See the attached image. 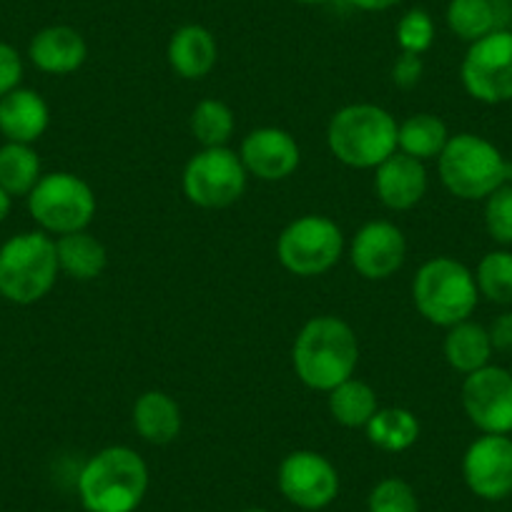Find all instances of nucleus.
<instances>
[{
    "label": "nucleus",
    "instance_id": "obj_1",
    "mask_svg": "<svg viewBox=\"0 0 512 512\" xmlns=\"http://www.w3.org/2000/svg\"><path fill=\"white\" fill-rule=\"evenodd\" d=\"M359 362V339L344 319L324 314L299 329L292 347V364L299 382L309 390L332 392L354 377Z\"/></svg>",
    "mask_w": 512,
    "mask_h": 512
},
{
    "label": "nucleus",
    "instance_id": "obj_2",
    "mask_svg": "<svg viewBox=\"0 0 512 512\" xmlns=\"http://www.w3.org/2000/svg\"><path fill=\"white\" fill-rule=\"evenodd\" d=\"M76 490L88 512H134L149 490V467L131 447H103L81 467Z\"/></svg>",
    "mask_w": 512,
    "mask_h": 512
},
{
    "label": "nucleus",
    "instance_id": "obj_3",
    "mask_svg": "<svg viewBox=\"0 0 512 512\" xmlns=\"http://www.w3.org/2000/svg\"><path fill=\"white\" fill-rule=\"evenodd\" d=\"M397 131L400 123L387 108L349 103L329 118L327 146L349 169H377L397 151Z\"/></svg>",
    "mask_w": 512,
    "mask_h": 512
},
{
    "label": "nucleus",
    "instance_id": "obj_4",
    "mask_svg": "<svg viewBox=\"0 0 512 512\" xmlns=\"http://www.w3.org/2000/svg\"><path fill=\"white\" fill-rule=\"evenodd\" d=\"M58 274L56 239L46 231H23L0 246V297L8 302L21 307L41 302Z\"/></svg>",
    "mask_w": 512,
    "mask_h": 512
},
{
    "label": "nucleus",
    "instance_id": "obj_5",
    "mask_svg": "<svg viewBox=\"0 0 512 512\" xmlns=\"http://www.w3.org/2000/svg\"><path fill=\"white\" fill-rule=\"evenodd\" d=\"M412 299L427 322L450 329L472 317L480 292L465 264L452 256H435L417 269Z\"/></svg>",
    "mask_w": 512,
    "mask_h": 512
},
{
    "label": "nucleus",
    "instance_id": "obj_6",
    "mask_svg": "<svg viewBox=\"0 0 512 512\" xmlns=\"http://www.w3.org/2000/svg\"><path fill=\"white\" fill-rule=\"evenodd\" d=\"M437 171L445 189L462 201H482L507 184L505 156L477 134L450 136L437 156Z\"/></svg>",
    "mask_w": 512,
    "mask_h": 512
},
{
    "label": "nucleus",
    "instance_id": "obj_7",
    "mask_svg": "<svg viewBox=\"0 0 512 512\" xmlns=\"http://www.w3.org/2000/svg\"><path fill=\"white\" fill-rule=\"evenodd\" d=\"M28 211L46 234H73L86 229L96 216V194L81 176L53 171L33 186Z\"/></svg>",
    "mask_w": 512,
    "mask_h": 512
},
{
    "label": "nucleus",
    "instance_id": "obj_8",
    "mask_svg": "<svg viewBox=\"0 0 512 512\" xmlns=\"http://www.w3.org/2000/svg\"><path fill=\"white\" fill-rule=\"evenodd\" d=\"M344 254V234L337 221L307 214L284 226L277 239V256L287 272L297 277H319L337 267Z\"/></svg>",
    "mask_w": 512,
    "mask_h": 512
},
{
    "label": "nucleus",
    "instance_id": "obj_9",
    "mask_svg": "<svg viewBox=\"0 0 512 512\" xmlns=\"http://www.w3.org/2000/svg\"><path fill=\"white\" fill-rule=\"evenodd\" d=\"M246 174L241 156L226 146L201 149L189 159L184 169V194L201 209H226L244 196Z\"/></svg>",
    "mask_w": 512,
    "mask_h": 512
},
{
    "label": "nucleus",
    "instance_id": "obj_10",
    "mask_svg": "<svg viewBox=\"0 0 512 512\" xmlns=\"http://www.w3.org/2000/svg\"><path fill=\"white\" fill-rule=\"evenodd\" d=\"M465 91L475 101L497 106L512 101V31L497 28L470 43L460 66Z\"/></svg>",
    "mask_w": 512,
    "mask_h": 512
},
{
    "label": "nucleus",
    "instance_id": "obj_11",
    "mask_svg": "<svg viewBox=\"0 0 512 512\" xmlns=\"http://www.w3.org/2000/svg\"><path fill=\"white\" fill-rule=\"evenodd\" d=\"M279 490L294 507L307 512L324 510L339 495V472L314 450L289 452L279 465Z\"/></svg>",
    "mask_w": 512,
    "mask_h": 512
},
{
    "label": "nucleus",
    "instance_id": "obj_12",
    "mask_svg": "<svg viewBox=\"0 0 512 512\" xmlns=\"http://www.w3.org/2000/svg\"><path fill=\"white\" fill-rule=\"evenodd\" d=\"M462 407L482 435L512 432V372L487 364L462 382Z\"/></svg>",
    "mask_w": 512,
    "mask_h": 512
},
{
    "label": "nucleus",
    "instance_id": "obj_13",
    "mask_svg": "<svg viewBox=\"0 0 512 512\" xmlns=\"http://www.w3.org/2000/svg\"><path fill=\"white\" fill-rule=\"evenodd\" d=\"M462 477L472 495L500 502L512 495V440L507 435H482L462 457Z\"/></svg>",
    "mask_w": 512,
    "mask_h": 512
},
{
    "label": "nucleus",
    "instance_id": "obj_14",
    "mask_svg": "<svg viewBox=\"0 0 512 512\" xmlns=\"http://www.w3.org/2000/svg\"><path fill=\"white\" fill-rule=\"evenodd\" d=\"M349 259L359 277L369 279V282H382V279L395 277L405 264L407 239L400 226L392 221H367L354 234Z\"/></svg>",
    "mask_w": 512,
    "mask_h": 512
},
{
    "label": "nucleus",
    "instance_id": "obj_15",
    "mask_svg": "<svg viewBox=\"0 0 512 512\" xmlns=\"http://www.w3.org/2000/svg\"><path fill=\"white\" fill-rule=\"evenodd\" d=\"M241 164L246 174L259 181H284L299 169L302 149L289 131L277 126L254 128L241 141Z\"/></svg>",
    "mask_w": 512,
    "mask_h": 512
},
{
    "label": "nucleus",
    "instance_id": "obj_16",
    "mask_svg": "<svg viewBox=\"0 0 512 512\" xmlns=\"http://www.w3.org/2000/svg\"><path fill=\"white\" fill-rule=\"evenodd\" d=\"M377 199L392 211H407L420 204L427 194V169L422 161L395 151L374 169Z\"/></svg>",
    "mask_w": 512,
    "mask_h": 512
},
{
    "label": "nucleus",
    "instance_id": "obj_17",
    "mask_svg": "<svg viewBox=\"0 0 512 512\" xmlns=\"http://www.w3.org/2000/svg\"><path fill=\"white\" fill-rule=\"evenodd\" d=\"M33 66L51 76H68L86 63V38L71 26H48L33 36L28 46Z\"/></svg>",
    "mask_w": 512,
    "mask_h": 512
},
{
    "label": "nucleus",
    "instance_id": "obj_18",
    "mask_svg": "<svg viewBox=\"0 0 512 512\" xmlns=\"http://www.w3.org/2000/svg\"><path fill=\"white\" fill-rule=\"evenodd\" d=\"M51 111L43 96L31 88L11 91L0 98V134L13 144H33L46 134Z\"/></svg>",
    "mask_w": 512,
    "mask_h": 512
},
{
    "label": "nucleus",
    "instance_id": "obj_19",
    "mask_svg": "<svg viewBox=\"0 0 512 512\" xmlns=\"http://www.w3.org/2000/svg\"><path fill=\"white\" fill-rule=\"evenodd\" d=\"M166 58L176 76L186 78V81H201L214 71L216 61H219V46L209 28L186 23L169 38Z\"/></svg>",
    "mask_w": 512,
    "mask_h": 512
},
{
    "label": "nucleus",
    "instance_id": "obj_20",
    "mask_svg": "<svg viewBox=\"0 0 512 512\" xmlns=\"http://www.w3.org/2000/svg\"><path fill=\"white\" fill-rule=\"evenodd\" d=\"M181 425H184L181 407L166 392L149 390L136 400L134 427L141 440L151 442V445H169L179 437Z\"/></svg>",
    "mask_w": 512,
    "mask_h": 512
},
{
    "label": "nucleus",
    "instance_id": "obj_21",
    "mask_svg": "<svg viewBox=\"0 0 512 512\" xmlns=\"http://www.w3.org/2000/svg\"><path fill=\"white\" fill-rule=\"evenodd\" d=\"M58 267L76 282H91L103 274L108 264V251L93 234L73 231V234L58 236L56 241Z\"/></svg>",
    "mask_w": 512,
    "mask_h": 512
},
{
    "label": "nucleus",
    "instance_id": "obj_22",
    "mask_svg": "<svg viewBox=\"0 0 512 512\" xmlns=\"http://www.w3.org/2000/svg\"><path fill=\"white\" fill-rule=\"evenodd\" d=\"M492 342H490V332H487L482 324L465 322L455 324V327L447 329L445 337V359L455 372L460 374H472L477 369L487 367L492 357Z\"/></svg>",
    "mask_w": 512,
    "mask_h": 512
},
{
    "label": "nucleus",
    "instance_id": "obj_23",
    "mask_svg": "<svg viewBox=\"0 0 512 512\" xmlns=\"http://www.w3.org/2000/svg\"><path fill=\"white\" fill-rule=\"evenodd\" d=\"M447 141H450L447 123L435 113H412L400 123V131H397V151L422 161V164L437 159Z\"/></svg>",
    "mask_w": 512,
    "mask_h": 512
},
{
    "label": "nucleus",
    "instance_id": "obj_24",
    "mask_svg": "<svg viewBox=\"0 0 512 512\" xmlns=\"http://www.w3.org/2000/svg\"><path fill=\"white\" fill-rule=\"evenodd\" d=\"M327 395L329 415L334 417V422H339L342 427H352V430L367 427L379 410L377 392L357 377H349L347 382L337 384Z\"/></svg>",
    "mask_w": 512,
    "mask_h": 512
},
{
    "label": "nucleus",
    "instance_id": "obj_25",
    "mask_svg": "<svg viewBox=\"0 0 512 512\" xmlns=\"http://www.w3.org/2000/svg\"><path fill=\"white\" fill-rule=\"evenodd\" d=\"M367 440L384 452H405L420 440V420L405 407H384L369 420Z\"/></svg>",
    "mask_w": 512,
    "mask_h": 512
},
{
    "label": "nucleus",
    "instance_id": "obj_26",
    "mask_svg": "<svg viewBox=\"0 0 512 512\" xmlns=\"http://www.w3.org/2000/svg\"><path fill=\"white\" fill-rule=\"evenodd\" d=\"M41 159L31 144L0 146V189L8 196H28L41 181Z\"/></svg>",
    "mask_w": 512,
    "mask_h": 512
},
{
    "label": "nucleus",
    "instance_id": "obj_27",
    "mask_svg": "<svg viewBox=\"0 0 512 512\" xmlns=\"http://www.w3.org/2000/svg\"><path fill=\"white\" fill-rule=\"evenodd\" d=\"M445 18L447 28L460 41L467 43L480 41V38L490 36L492 31L502 28L495 0H450Z\"/></svg>",
    "mask_w": 512,
    "mask_h": 512
},
{
    "label": "nucleus",
    "instance_id": "obj_28",
    "mask_svg": "<svg viewBox=\"0 0 512 512\" xmlns=\"http://www.w3.org/2000/svg\"><path fill=\"white\" fill-rule=\"evenodd\" d=\"M191 134L204 149L226 146L234 136V111L219 98H204L191 111Z\"/></svg>",
    "mask_w": 512,
    "mask_h": 512
},
{
    "label": "nucleus",
    "instance_id": "obj_29",
    "mask_svg": "<svg viewBox=\"0 0 512 512\" xmlns=\"http://www.w3.org/2000/svg\"><path fill=\"white\" fill-rule=\"evenodd\" d=\"M477 292L492 304H512V251L495 249L485 254L475 272Z\"/></svg>",
    "mask_w": 512,
    "mask_h": 512
},
{
    "label": "nucleus",
    "instance_id": "obj_30",
    "mask_svg": "<svg viewBox=\"0 0 512 512\" xmlns=\"http://www.w3.org/2000/svg\"><path fill=\"white\" fill-rule=\"evenodd\" d=\"M367 512H420V500L410 482L384 477L369 492Z\"/></svg>",
    "mask_w": 512,
    "mask_h": 512
},
{
    "label": "nucleus",
    "instance_id": "obj_31",
    "mask_svg": "<svg viewBox=\"0 0 512 512\" xmlns=\"http://www.w3.org/2000/svg\"><path fill=\"white\" fill-rule=\"evenodd\" d=\"M397 43L405 53H427L435 43V21H432L430 13L425 8H412L397 23Z\"/></svg>",
    "mask_w": 512,
    "mask_h": 512
},
{
    "label": "nucleus",
    "instance_id": "obj_32",
    "mask_svg": "<svg viewBox=\"0 0 512 512\" xmlns=\"http://www.w3.org/2000/svg\"><path fill=\"white\" fill-rule=\"evenodd\" d=\"M485 229L497 244H512V184H502L485 199Z\"/></svg>",
    "mask_w": 512,
    "mask_h": 512
},
{
    "label": "nucleus",
    "instance_id": "obj_33",
    "mask_svg": "<svg viewBox=\"0 0 512 512\" xmlns=\"http://www.w3.org/2000/svg\"><path fill=\"white\" fill-rule=\"evenodd\" d=\"M23 58L11 43L0 41V98L21 86Z\"/></svg>",
    "mask_w": 512,
    "mask_h": 512
},
{
    "label": "nucleus",
    "instance_id": "obj_34",
    "mask_svg": "<svg viewBox=\"0 0 512 512\" xmlns=\"http://www.w3.org/2000/svg\"><path fill=\"white\" fill-rule=\"evenodd\" d=\"M422 73H425V63L422 56L417 53H405L402 51L397 56L395 66H392V81L400 88H415L422 81Z\"/></svg>",
    "mask_w": 512,
    "mask_h": 512
},
{
    "label": "nucleus",
    "instance_id": "obj_35",
    "mask_svg": "<svg viewBox=\"0 0 512 512\" xmlns=\"http://www.w3.org/2000/svg\"><path fill=\"white\" fill-rule=\"evenodd\" d=\"M487 332H490L492 349H497V352H512V312H502Z\"/></svg>",
    "mask_w": 512,
    "mask_h": 512
},
{
    "label": "nucleus",
    "instance_id": "obj_36",
    "mask_svg": "<svg viewBox=\"0 0 512 512\" xmlns=\"http://www.w3.org/2000/svg\"><path fill=\"white\" fill-rule=\"evenodd\" d=\"M354 8L359 11H367V13H382V11H390V8L400 6L402 0H349Z\"/></svg>",
    "mask_w": 512,
    "mask_h": 512
},
{
    "label": "nucleus",
    "instance_id": "obj_37",
    "mask_svg": "<svg viewBox=\"0 0 512 512\" xmlns=\"http://www.w3.org/2000/svg\"><path fill=\"white\" fill-rule=\"evenodd\" d=\"M11 199L13 196H8L6 191L0 189V224L8 219V214H11Z\"/></svg>",
    "mask_w": 512,
    "mask_h": 512
},
{
    "label": "nucleus",
    "instance_id": "obj_38",
    "mask_svg": "<svg viewBox=\"0 0 512 512\" xmlns=\"http://www.w3.org/2000/svg\"><path fill=\"white\" fill-rule=\"evenodd\" d=\"M297 3H302V6H322L327 0H297Z\"/></svg>",
    "mask_w": 512,
    "mask_h": 512
},
{
    "label": "nucleus",
    "instance_id": "obj_39",
    "mask_svg": "<svg viewBox=\"0 0 512 512\" xmlns=\"http://www.w3.org/2000/svg\"><path fill=\"white\" fill-rule=\"evenodd\" d=\"M507 181L512 184V161H507Z\"/></svg>",
    "mask_w": 512,
    "mask_h": 512
},
{
    "label": "nucleus",
    "instance_id": "obj_40",
    "mask_svg": "<svg viewBox=\"0 0 512 512\" xmlns=\"http://www.w3.org/2000/svg\"><path fill=\"white\" fill-rule=\"evenodd\" d=\"M241 512H269V510H262V507H249V510H241Z\"/></svg>",
    "mask_w": 512,
    "mask_h": 512
}]
</instances>
